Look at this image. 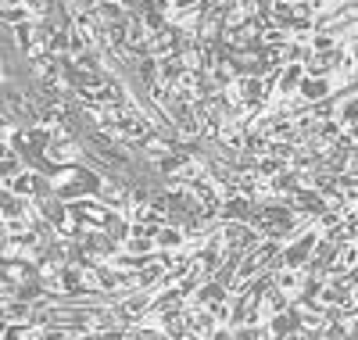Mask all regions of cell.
Here are the masks:
<instances>
[{"label": "cell", "instance_id": "5b68a950", "mask_svg": "<svg viewBox=\"0 0 358 340\" xmlns=\"http://www.w3.org/2000/svg\"><path fill=\"white\" fill-rule=\"evenodd\" d=\"M337 115H341V126H344V129H348V126H358V97L344 101Z\"/></svg>", "mask_w": 358, "mask_h": 340}, {"label": "cell", "instance_id": "277c9868", "mask_svg": "<svg viewBox=\"0 0 358 340\" xmlns=\"http://www.w3.org/2000/svg\"><path fill=\"white\" fill-rule=\"evenodd\" d=\"M25 165H22V158H18V154H11V158H0V183H4V187H8V183L22 172Z\"/></svg>", "mask_w": 358, "mask_h": 340}, {"label": "cell", "instance_id": "6da1fadb", "mask_svg": "<svg viewBox=\"0 0 358 340\" xmlns=\"http://www.w3.org/2000/svg\"><path fill=\"white\" fill-rule=\"evenodd\" d=\"M315 240H319V233H305V236H297L294 243H287L283 251H280V265L283 269H305V262L312 258V251H315Z\"/></svg>", "mask_w": 358, "mask_h": 340}, {"label": "cell", "instance_id": "3957f363", "mask_svg": "<svg viewBox=\"0 0 358 340\" xmlns=\"http://www.w3.org/2000/svg\"><path fill=\"white\" fill-rule=\"evenodd\" d=\"M301 79H305V65H283V76H276V90L280 94H294L297 86H301Z\"/></svg>", "mask_w": 358, "mask_h": 340}, {"label": "cell", "instance_id": "8992f818", "mask_svg": "<svg viewBox=\"0 0 358 340\" xmlns=\"http://www.w3.org/2000/svg\"><path fill=\"white\" fill-rule=\"evenodd\" d=\"M176 340H204V337H201V333H194V330H187L183 337H176Z\"/></svg>", "mask_w": 358, "mask_h": 340}, {"label": "cell", "instance_id": "7a4b0ae2", "mask_svg": "<svg viewBox=\"0 0 358 340\" xmlns=\"http://www.w3.org/2000/svg\"><path fill=\"white\" fill-rule=\"evenodd\" d=\"M297 90H301V101H305V104H319V101L330 97V79H322V76H305Z\"/></svg>", "mask_w": 358, "mask_h": 340}]
</instances>
